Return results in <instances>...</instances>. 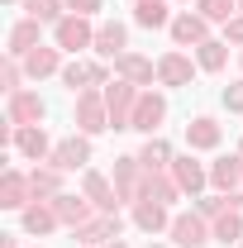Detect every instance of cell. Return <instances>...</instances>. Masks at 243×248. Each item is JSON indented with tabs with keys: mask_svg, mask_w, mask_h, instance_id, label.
I'll use <instances>...</instances> for the list:
<instances>
[{
	"mask_svg": "<svg viewBox=\"0 0 243 248\" xmlns=\"http://www.w3.org/2000/svg\"><path fill=\"white\" fill-rule=\"evenodd\" d=\"M124 219L115 215V210H100L95 219H86V224H76V239L81 244H110V239H120Z\"/></svg>",
	"mask_w": 243,
	"mask_h": 248,
	"instance_id": "cell-1",
	"label": "cell"
},
{
	"mask_svg": "<svg viewBox=\"0 0 243 248\" xmlns=\"http://www.w3.org/2000/svg\"><path fill=\"white\" fill-rule=\"evenodd\" d=\"M86 43H95V29L86 24V15H67L58 24V48L62 53H81Z\"/></svg>",
	"mask_w": 243,
	"mask_h": 248,
	"instance_id": "cell-2",
	"label": "cell"
},
{
	"mask_svg": "<svg viewBox=\"0 0 243 248\" xmlns=\"http://www.w3.org/2000/svg\"><path fill=\"white\" fill-rule=\"evenodd\" d=\"M162 115H167V100H162V95H152V91H143L138 100H134L129 129H143V134H152V129L162 124Z\"/></svg>",
	"mask_w": 243,
	"mask_h": 248,
	"instance_id": "cell-3",
	"label": "cell"
},
{
	"mask_svg": "<svg viewBox=\"0 0 243 248\" xmlns=\"http://www.w3.org/2000/svg\"><path fill=\"white\" fill-rule=\"evenodd\" d=\"M43 115H48V105H43L33 91H10V124H15V129H24V124H38Z\"/></svg>",
	"mask_w": 243,
	"mask_h": 248,
	"instance_id": "cell-4",
	"label": "cell"
},
{
	"mask_svg": "<svg viewBox=\"0 0 243 248\" xmlns=\"http://www.w3.org/2000/svg\"><path fill=\"white\" fill-rule=\"evenodd\" d=\"M134 86L129 81H115V86H105V105H110V124L115 129H129V115H134Z\"/></svg>",
	"mask_w": 243,
	"mask_h": 248,
	"instance_id": "cell-5",
	"label": "cell"
},
{
	"mask_svg": "<svg viewBox=\"0 0 243 248\" xmlns=\"http://www.w3.org/2000/svg\"><path fill=\"white\" fill-rule=\"evenodd\" d=\"M76 124H81L86 134H100V129L110 124V105H105V95H76Z\"/></svg>",
	"mask_w": 243,
	"mask_h": 248,
	"instance_id": "cell-6",
	"label": "cell"
},
{
	"mask_svg": "<svg viewBox=\"0 0 243 248\" xmlns=\"http://www.w3.org/2000/svg\"><path fill=\"white\" fill-rule=\"evenodd\" d=\"M86 157H91V143L86 139H62L58 148H53V167L58 172H76V167H86Z\"/></svg>",
	"mask_w": 243,
	"mask_h": 248,
	"instance_id": "cell-7",
	"label": "cell"
},
{
	"mask_svg": "<svg viewBox=\"0 0 243 248\" xmlns=\"http://www.w3.org/2000/svg\"><path fill=\"white\" fill-rule=\"evenodd\" d=\"M172 239H177V248H200L210 234H205V219L200 215H177L172 219Z\"/></svg>",
	"mask_w": 243,
	"mask_h": 248,
	"instance_id": "cell-8",
	"label": "cell"
},
{
	"mask_svg": "<svg viewBox=\"0 0 243 248\" xmlns=\"http://www.w3.org/2000/svg\"><path fill=\"white\" fill-rule=\"evenodd\" d=\"M29 177H19V172H5L0 177V205L5 210H24V201H29Z\"/></svg>",
	"mask_w": 243,
	"mask_h": 248,
	"instance_id": "cell-9",
	"label": "cell"
},
{
	"mask_svg": "<svg viewBox=\"0 0 243 248\" xmlns=\"http://www.w3.org/2000/svg\"><path fill=\"white\" fill-rule=\"evenodd\" d=\"M53 210H58L62 224H72V229H76V224H86V219H91V201H86V196H53Z\"/></svg>",
	"mask_w": 243,
	"mask_h": 248,
	"instance_id": "cell-10",
	"label": "cell"
},
{
	"mask_svg": "<svg viewBox=\"0 0 243 248\" xmlns=\"http://www.w3.org/2000/svg\"><path fill=\"white\" fill-rule=\"evenodd\" d=\"M86 201H91L95 210H115V205H120V191L105 182L100 172H86Z\"/></svg>",
	"mask_w": 243,
	"mask_h": 248,
	"instance_id": "cell-11",
	"label": "cell"
},
{
	"mask_svg": "<svg viewBox=\"0 0 243 248\" xmlns=\"http://www.w3.org/2000/svg\"><path fill=\"white\" fill-rule=\"evenodd\" d=\"M138 172H148L138 157H120V162H115V186H120L124 201H134V196H138Z\"/></svg>",
	"mask_w": 243,
	"mask_h": 248,
	"instance_id": "cell-12",
	"label": "cell"
},
{
	"mask_svg": "<svg viewBox=\"0 0 243 248\" xmlns=\"http://www.w3.org/2000/svg\"><path fill=\"white\" fill-rule=\"evenodd\" d=\"M62 81H67V86H72V91H81V86H105V67H100V62H95V67H86V62H67V67H62Z\"/></svg>",
	"mask_w": 243,
	"mask_h": 248,
	"instance_id": "cell-13",
	"label": "cell"
},
{
	"mask_svg": "<svg viewBox=\"0 0 243 248\" xmlns=\"http://www.w3.org/2000/svg\"><path fill=\"white\" fill-rule=\"evenodd\" d=\"M124 38H129L124 24H115V19L100 24V29H95V53H100V58H120V53H124Z\"/></svg>",
	"mask_w": 243,
	"mask_h": 248,
	"instance_id": "cell-14",
	"label": "cell"
},
{
	"mask_svg": "<svg viewBox=\"0 0 243 248\" xmlns=\"http://www.w3.org/2000/svg\"><path fill=\"white\" fill-rule=\"evenodd\" d=\"M15 148L38 162V157L48 153V134H43V129H33V124H24V129H15Z\"/></svg>",
	"mask_w": 243,
	"mask_h": 248,
	"instance_id": "cell-15",
	"label": "cell"
},
{
	"mask_svg": "<svg viewBox=\"0 0 243 248\" xmlns=\"http://www.w3.org/2000/svg\"><path fill=\"white\" fill-rule=\"evenodd\" d=\"M172 38L177 43H205V15H182V19H172Z\"/></svg>",
	"mask_w": 243,
	"mask_h": 248,
	"instance_id": "cell-16",
	"label": "cell"
},
{
	"mask_svg": "<svg viewBox=\"0 0 243 248\" xmlns=\"http://www.w3.org/2000/svg\"><path fill=\"white\" fill-rule=\"evenodd\" d=\"M33 48H38V19H24V24H15L10 29V58H29Z\"/></svg>",
	"mask_w": 243,
	"mask_h": 248,
	"instance_id": "cell-17",
	"label": "cell"
},
{
	"mask_svg": "<svg viewBox=\"0 0 243 248\" xmlns=\"http://www.w3.org/2000/svg\"><path fill=\"white\" fill-rule=\"evenodd\" d=\"M134 219H138V229H162L167 224V210H162V201H152V196H138V205H134Z\"/></svg>",
	"mask_w": 243,
	"mask_h": 248,
	"instance_id": "cell-18",
	"label": "cell"
},
{
	"mask_svg": "<svg viewBox=\"0 0 243 248\" xmlns=\"http://www.w3.org/2000/svg\"><path fill=\"white\" fill-rule=\"evenodd\" d=\"M157 77H162L167 86H186V81H191V62H186L182 53H167V58L157 62Z\"/></svg>",
	"mask_w": 243,
	"mask_h": 248,
	"instance_id": "cell-19",
	"label": "cell"
},
{
	"mask_svg": "<svg viewBox=\"0 0 243 248\" xmlns=\"http://www.w3.org/2000/svg\"><path fill=\"white\" fill-rule=\"evenodd\" d=\"M210 182L219 186V191H234V186L243 182V162L239 157H219V162L210 167Z\"/></svg>",
	"mask_w": 243,
	"mask_h": 248,
	"instance_id": "cell-20",
	"label": "cell"
},
{
	"mask_svg": "<svg viewBox=\"0 0 243 248\" xmlns=\"http://www.w3.org/2000/svg\"><path fill=\"white\" fill-rule=\"evenodd\" d=\"M115 72H124L129 81H143V86L152 81V62L138 58V53H120V58H115Z\"/></svg>",
	"mask_w": 243,
	"mask_h": 248,
	"instance_id": "cell-21",
	"label": "cell"
},
{
	"mask_svg": "<svg viewBox=\"0 0 243 248\" xmlns=\"http://www.w3.org/2000/svg\"><path fill=\"white\" fill-rule=\"evenodd\" d=\"M186 143L191 148H214L219 143V124L214 120H191L186 124Z\"/></svg>",
	"mask_w": 243,
	"mask_h": 248,
	"instance_id": "cell-22",
	"label": "cell"
},
{
	"mask_svg": "<svg viewBox=\"0 0 243 248\" xmlns=\"http://www.w3.org/2000/svg\"><path fill=\"white\" fill-rule=\"evenodd\" d=\"M24 72L29 77H53L58 72V48H33L29 58H24Z\"/></svg>",
	"mask_w": 243,
	"mask_h": 248,
	"instance_id": "cell-23",
	"label": "cell"
},
{
	"mask_svg": "<svg viewBox=\"0 0 243 248\" xmlns=\"http://www.w3.org/2000/svg\"><path fill=\"white\" fill-rule=\"evenodd\" d=\"M172 177H177L182 191H200V186H205V172H200L191 157H177V162H172Z\"/></svg>",
	"mask_w": 243,
	"mask_h": 248,
	"instance_id": "cell-24",
	"label": "cell"
},
{
	"mask_svg": "<svg viewBox=\"0 0 243 248\" xmlns=\"http://www.w3.org/2000/svg\"><path fill=\"white\" fill-rule=\"evenodd\" d=\"M214 239H219V244H243V219H239V210H224V215L214 219Z\"/></svg>",
	"mask_w": 243,
	"mask_h": 248,
	"instance_id": "cell-25",
	"label": "cell"
},
{
	"mask_svg": "<svg viewBox=\"0 0 243 248\" xmlns=\"http://www.w3.org/2000/svg\"><path fill=\"white\" fill-rule=\"evenodd\" d=\"M134 19H138L143 29H162V24H167V10H162V0H138V5H134Z\"/></svg>",
	"mask_w": 243,
	"mask_h": 248,
	"instance_id": "cell-26",
	"label": "cell"
},
{
	"mask_svg": "<svg viewBox=\"0 0 243 248\" xmlns=\"http://www.w3.org/2000/svg\"><path fill=\"white\" fill-rule=\"evenodd\" d=\"M53 224H58V210H48V205H29L24 210V229L29 234H48Z\"/></svg>",
	"mask_w": 243,
	"mask_h": 248,
	"instance_id": "cell-27",
	"label": "cell"
},
{
	"mask_svg": "<svg viewBox=\"0 0 243 248\" xmlns=\"http://www.w3.org/2000/svg\"><path fill=\"white\" fill-rule=\"evenodd\" d=\"M24 10H29V19H53V24H62L67 15H62V0H24Z\"/></svg>",
	"mask_w": 243,
	"mask_h": 248,
	"instance_id": "cell-28",
	"label": "cell"
},
{
	"mask_svg": "<svg viewBox=\"0 0 243 248\" xmlns=\"http://www.w3.org/2000/svg\"><path fill=\"white\" fill-rule=\"evenodd\" d=\"M29 186H33V196H53L58 191V167H33Z\"/></svg>",
	"mask_w": 243,
	"mask_h": 248,
	"instance_id": "cell-29",
	"label": "cell"
},
{
	"mask_svg": "<svg viewBox=\"0 0 243 248\" xmlns=\"http://www.w3.org/2000/svg\"><path fill=\"white\" fill-rule=\"evenodd\" d=\"M224 62H229V48H224V43H210V38H205V43H200V67H205V72H219Z\"/></svg>",
	"mask_w": 243,
	"mask_h": 248,
	"instance_id": "cell-30",
	"label": "cell"
},
{
	"mask_svg": "<svg viewBox=\"0 0 243 248\" xmlns=\"http://www.w3.org/2000/svg\"><path fill=\"white\" fill-rule=\"evenodd\" d=\"M167 143H162V139H148V148H143V153H138V162H143V167H148V172H157V167H167Z\"/></svg>",
	"mask_w": 243,
	"mask_h": 248,
	"instance_id": "cell-31",
	"label": "cell"
},
{
	"mask_svg": "<svg viewBox=\"0 0 243 248\" xmlns=\"http://www.w3.org/2000/svg\"><path fill=\"white\" fill-rule=\"evenodd\" d=\"M200 15H205V19H224V24H229L234 0H200Z\"/></svg>",
	"mask_w": 243,
	"mask_h": 248,
	"instance_id": "cell-32",
	"label": "cell"
},
{
	"mask_svg": "<svg viewBox=\"0 0 243 248\" xmlns=\"http://www.w3.org/2000/svg\"><path fill=\"white\" fill-rule=\"evenodd\" d=\"M224 105H229V110H243V81H234V86L224 91Z\"/></svg>",
	"mask_w": 243,
	"mask_h": 248,
	"instance_id": "cell-33",
	"label": "cell"
},
{
	"mask_svg": "<svg viewBox=\"0 0 243 248\" xmlns=\"http://www.w3.org/2000/svg\"><path fill=\"white\" fill-rule=\"evenodd\" d=\"M67 10H76V15H95L100 0H67Z\"/></svg>",
	"mask_w": 243,
	"mask_h": 248,
	"instance_id": "cell-34",
	"label": "cell"
},
{
	"mask_svg": "<svg viewBox=\"0 0 243 248\" xmlns=\"http://www.w3.org/2000/svg\"><path fill=\"white\" fill-rule=\"evenodd\" d=\"M224 33H229V43H243V19H229V29H224Z\"/></svg>",
	"mask_w": 243,
	"mask_h": 248,
	"instance_id": "cell-35",
	"label": "cell"
},
{
	"mask_svg": "<svg viewBox=\"0 0 243 248\" xmlns=\"http://www.w3.org/2000/svg\"><path fill=\"white\" fill-rule=\"evenodd\" d=\"M105 248H124V244H120V239H110V244H105Z\"/></svg>",
	"mask_w": 243,
	"mask_h": 248,
	"instance_id": "cell-36",
	"label": "cell"
},
{
	"mask_svg": "<svg viewBox=\"0 0 243 248\" xmlns=\"http://www.w3.org/2000/svg\"><path fill=\"white\" fill-rule=\"evenodd\" d=\"M5 248H15V239H5Z\"/></svg>",
	"mask_w": 243,
	"mask_h": 248,
	"instance_id": "cell-37",
	"label": "cell"
},
{
	"mask_svg": "<svg viewBox=\"0 0 243 248\" xmlns=\"http://www.w3.org/2000/svg\"><path fill=\"white\" fill-rule=\"evenodd\" d=\"M10 5H19V0H10Z\"/></svg>",
	"mask_w": 243,
	"mask_h": 248,
	"instance_id": "cell-38",
	"label": "cell"
},
{
	"mask_svg": "<svg viewBox=\"0 0 243 248\" xmlns=\"http://www.w3.org/2000/svg\"><path fill=\"white\" fill-rule=\"evenodd\" d=\"M239 10H243V0H239Z\"/></svg>",
	"mask_w": 243,
	"mask_h": 248,
	"instance_id": "cell-39",
	"label": "cell"
},
{
	"mask_svg": "<svg viewBox=\"0 0 243 248\" xmlns=\"http://www.w3.org/2000/svg\"><path fill=\"white\" fill-rule=\"evenodd\" d=\"M134 5H138V0H134Z\"/></svg>",
	"mask_w": 243,
	"mask_h": 248,
	"instance_id": "cell-40",
	"label": "cell"
},
{
	"mask_svg": "<svg viewBox=\"0 0 243 248\" xmlns=\"http://www.w3.org/2000/svg\"><path fill=\"white\" fill-rule=\"evenodd\" d=\"M239 248H243V244H239Z\"/></svg>",
	"mask_w": 243,
	"mask_h": 248,
	"instance_id": "cell-41",
	"label": "cell"
}]
</instances>
